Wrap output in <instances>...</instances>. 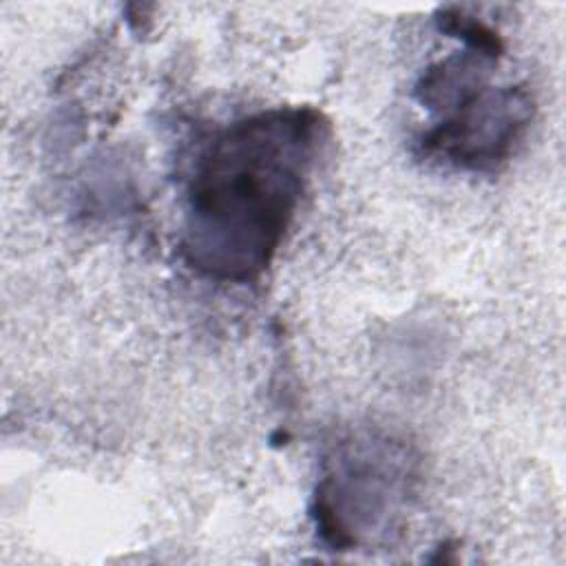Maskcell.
<instances>
[{
  "label": "cell",
  "instance_id": "6da1fadb",
  "mask_svg": "<svg viewBox=\"0 0 566 566\" xmlns=\"http://www.w3.org/2000/svg\"><path fill=\"white\" fill-rule=\"evenodd\" d=\"M325 135L327 122L310 106L268 108L212 130L186 177L184 261L223 283L261 276L296 217Z\"/></svg>",
  "mask_w": 566,
  "mask_h": 566
},
{
  "label": "cell",
  "instance_id": "7a4b0ae2",
  "mask_svg": "<svg viewBox=\"0 0 566 566\" xmlns=\"http://www.w3.org/2000/svg\"><path fill=\"white\" fill-rule=\"evenodd\" d=\"M497 57L464 46L420 75L416 97L433 115L420 137L427 157L471 172H493L513 157L531 124L533 97L517 84H491Z\"/></svg>",
  "mask_w": 566,
  "mask_h": 566
},
{
  "label": "cell",
  "instance_id": "3957f363",
  "mask_svg": "<svg viewBox=\"0 0 566 566\" xmlns=\"http://www.w3.org/2000/svg\"><path fill=\"white\" fill-rule=\"evenodd\" d=\"M409 478V453L402 444L371 436L338 442L314 497L321 537L345 551L382 535L400 513Z\"/></svg>",
  "mask_w": 566,
  "mask_h": 566
}]
</instances>
